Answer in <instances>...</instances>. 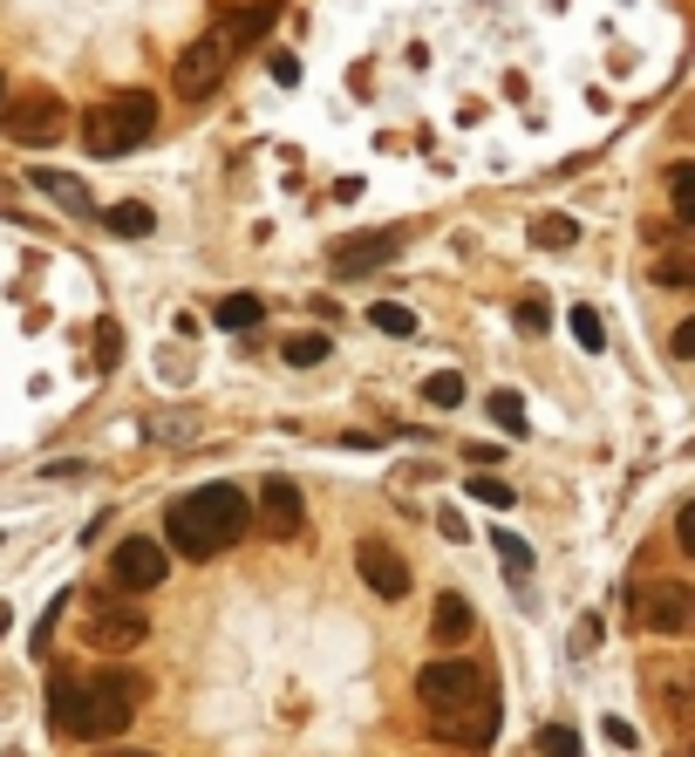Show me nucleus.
Masks as SVG:
<instances>
[{
	"label": "nucleus",
	"mask_w": 695,
	"mask_h": 757,
	"mask_svg": "<svg viewBox=\"0 0 695 757\" xmlns=\"http://www.w3.org/2000/svg\"><path fill=\"white\" fill-rule=\"evenodd\" d=\"M245 526H253V512H245L239 485H204V492H191V498H178L164 512V539H171L185 560H212V553L239 546Z\"/></svg>",
	"instance_id": "nucleus-1"
},
{
	"label": "nucleus",
	"mask_w": 695,
	"mask_h": 757,
	"mask_svg": "<svg viewBox=\"0 0 695 757\" xmlns=\"http://www.w3.org/2000/svg\"><path fill=\"white\" fill-rule=\"evenodd\" d=\"M150 130H157V96L150 90H123V96L89 109L82 144H89V157H123V150H137Z\"/></svg>",
	"instance_id": "nucleus-2"
},
{
	"label": "nucleus",
	"mask_w": 695,
	"mask_h": 757,
	"mask_svg": "<svg viewBox=\"0 0 695 757\" xmlns=\"http://www.w3.org/2000/svg\"><path fill=\"white\" fill-rule=\"evenodd\" d=\"M477 696H491V683H484V669L464 662V655H436V662L417 675V703H423L430 716L464 709V703H477Z\"/></svg>",
	"instance_id": "nucleus-3"
},
{
	"label": "nucleus",
	"mask_w": 695,
	"mask_h": 757,
	"mask_svg": "<svg viewBox=\"0 0 695 757\" xmlns=\"http://www.w3.org/2000/svg\"><path fill=\"white\" fill-rule=\"evenodd\" d=\"M137 703H144L137 675H96L89 683V737H123L137 724Z\"/></svg>",
	"instance_id": "nucleus-4"
},
{
	"label": "nucleus",
	"mask_w": 695,
	"mask_h": 757,
	"mask_svg": "<svg viewBox=\"0 0 695 757\" xmlns=\"http://www.w3.org/2000/svg\"><path fill=\"white\" fill-rule=\"evenodd\" d=\"M0 130H8L14 144H62V130H69V109H62V96H49V90H28L8 116H0Z\"/></svg>",
	"instance_id": "nucleus-5"
},
{
	"label": "nucleus",
	"mask_w": 695,
	"mask_h": 757,
	"mask_svg": "<svg viewBox=\"0 0 695 757\" xmlns=\"http://www.w3.org/2000/svg\"><path fill=\"white\" fill-rule=\"evenodd\" d=\"M225 62H232V49L219 42V34H204V42H191V49L178 55V69H171V90H178L185 103L212 96V90L225 83Z\"/></svg>",
	"instance_id": "nucleus-6"
},
{
	"label": "nucleus",
	"mask_w": 695,
	"mask_h": 757,
	"mask_svg": "<svg viewBox=\"0 0 695 757\" xmlns=\"http://www.w3.org/2000/svg\"><path fill=\"white\" fill-rule=\"evenodd\" d=\"M641 628H654V634H695V587L688 580H654L641 593Z\"/></svg>",
	"instance_id": "nucleus-7"
},
{
	"label": "nucleus",
	"mask_w": 695,
	"mask_h": 757,
	"mask_svg": "<svg viewBox=\"0 0 695 757\" xmlns=\"http://www.w3.org/2000/svg\"><path fill=\"white\" fill-rule=\"evenodd\" d=\"M164 546L157 539H123L116 546V560H109V580L123 587V593H150V587H164Z\"/></svg>",
	"instance_id": "nucleus-8"
},
{
	"label": "nucleus",
	"mask_w": 695,
	"mask_h": 757,
	"mask_svg": "<svg viewBox=\"0 0 695 757\" xmlns=\"http://www.w3.org/2000/svg\"><path fill=\"white\" fill-rule=\"evenodd\" d=\"M430 730H436L443 744L477 750V744L498 737V696H477V703H464V709H443V716H430Z\"/></svg>",
	"instance_id": "nucleus-9"
},
{
	"label": "nucleus",
	"mask_w": 695,
	"mask_h": 757,
	"mask_svg": "<svg viewBox=\"0 0 695 757\" xmlns=\"http://www.w3.org/2000/svg\"><path fill=\"white\" fill-rule=\"evenodd\" d=\"M396 253H402V232H348V239L327 246V266H335V273H376Z\"/></svg>",
	"instance_id": "nucleus-10"
},
{
	"label": "nucleus",
	"mask_w": 695,
	"mask_h": 757,
	"mask_svg": "<svg viewBox=\"0 0 695 757\" xmlns=\"http://www.w3.org/2000/svg\"><path fill=\"white\" fill-rule=\"evenodd\" d=\"M260 519H266L273 539H301L307 533V505H301L294 477H266V485H260Z\"/></svg>",
	"instance_id": "nucleus-11"
},
{
	"label": "nucleus",
	"mask_w": 695,
	"mask_h": 757,
	"mask_svg": "<svg viewBox=\"0 0 695 757\" xmlns=\"http://www.w3.org/2000/svg\"><path fill=\"white\" fill-rule=\"evenodd\" d=\"M355 567H361V580L382 593V601H402L409 593V567H402V553H389L382 539H361L355 546Z\"/></svg>",
	"instance_id": "nucleus-12"
},
{
	"label": "nucleus",
	"mask_w": 695,
	"mask_h": 757,
	"mask_svg": "<svg viewBox=\"0 0 695 757\" xmlns=\"http://www.w3.org/2000/svg\"><path fill=\"white\" fill-rule=\"evenodd\" d=\"M49 730H62V737H89V683H75V675H55V683H49Z\"/></svg>",
	"instance_id": "nucleus-13"
},
{
	"label": "nucleus",
	"mask_w": 695,
	"mask_h": 757,
	"mask_svg": "<svg viewBox=\"0 0 695 757\" xmlns=\"http://www.w3.org/2000/svg\"><path fill=\"white\" fill-rule=\"evenodd\" d=\"M144 642V614H130V608H103L96 621H89V649H109V655H123V649H137Z\"/></svg>",
	"instance_id": "nucleus-14"
},
{
	"label": "nucleus",
	"mask_w": 695,
	"mask_h": 757,
	"mask_svg": "<svg viewBox=\"0 0 695 757\" xmlns=\"http://www.w3.org/2000/svg\"><path fill=\"white\" fill-rule=\"evenodd\" d=\"M471 628H477V614H471V601H464V593H436V614H430V642L457 649V642H471Z\"/></svg>",
	"instance_id": "nucleus-15"
},
{
	"label": "nucleus",
	"mask_w": 695,
	"mask_h": 757,
	"mask_svg": "<svg viewBox=\"0 0 695 757\" xmlns=\"http://www.w3.org/2000/svg\"><path fill=\"white\" fill-rule=\"evenodd\" d=\"M212 322H219L225 335H239V328H260V322H266V301H260V294H225Z\"/></svg>",
	"instance_id": "nucleus-16"
},
{
	"label": "nucleus",
	"mask_w": 695,
	"mask_h": 757,
	"mask_svg": "<svg viewBox=\"0 0 695 757\" xmlns=\"http://www.w3.org/2000/svg\"><path fill=\"white\" fill-rule=\"evenodd\" d=\"M266 28H273V0H266V8H245V14H232V21L219 28V42H225V49H245V42H260Z\"/></svg>",
	"instance_id": "nucleus-17"
},
{
	"label": "nucleus",
	"mask_w": 695,
	"mask_h": 757,
	"mask_svg": "<svg viewBox=\"0 0 695 757\" xmlns=\"http://www.w3.org/2000/svg\"><path fill=\"white\" fill-rule=\"evenodd\" d=\"M34 191H49V198H62L69 212H82V219H96V206H89V191H82L75 178H62V171H34Z\"/></svg>",
	"instance_id": "nucleus-18"
},
{
	"label": "nucleus",
	"mask_w": 695,
	"mask_h": 757,
	"mask_svg": "<svg viewBox=\"0 0 695 757\" xmlns=\"http://www.w3.org/2000/svg\"><path fill=\"white\" fill-rule=\"evenodd\" d=\"M103 225H109L116 239H144V232H150V206H144V198H123V206L103 212Z\"/></svg>",
	"instance_id": "nucleus-19"
},
{
	"label": "nucleus",
	"mask_w": 695,
	"mask_h": 757,
	"mask_svg": "<svg viewBox=\"0 0 695 757\" xmlns=\"http://www.w3.org/2000/svg\"><path fill=\"white\" fill-rule=\"evenodd\" d=\"M368 322H376L389 341H409V335H417V314H409L402 301H376V307H368Z\"/></svg>",
	"instance_id": "nucleus-20"
},
{
	"label": "nucleus",
	"mask_w": 695,
	"mask_h": 757,
	"mask_svg": "<svg viewBox=\"0 0 695 757\" xmlns=\"http://www.w3.org/2000/svg\"><path fill=\"white\" fill-rule=\"evenodd\" d=\"M572 239H580V225H572V219H559V212L531 219V246H546V253H566Z\"/></svg>",
	"instance_id": "nucleus-21"
},
{
	"label": "nucleus",
	"mask_w": 695,
	"mask_h": 757,
	"mask_svg": "<svg viewBox=\"0 0 695 757\" xmlns=\"http://www.w3.org/2000/svg\"><path fill=\"white\" fill-rule=\"evenodd\" d=\"M423 403H430V410H457V403H464V376H457V369H436V376L423 382Z\"/></svg>",
	"instance_id": "nucleus-22"
},
{
	"label": "nucleus",
	"mask_w": 695,
	"mask_h": 757,
	"mask_svg": "<svg viewBox=\"0 0 695 757\" xmlns=\"http://www.w3.org/2000/svg\"><path fill=\"white\" fill-rule=\"evenodd\" d=\"M668 198H675V219L695 225V165H675L668 171Z\"/></svg>",
	"instance_id": "nucleus-23"
},
{
	"label": "nucleus",
	"mask_w": 695,
	"mask_h": 757,
	"mask_svg": "<svg viewBox=\"0 0 695 757\" xmlns=\"http://www.w3.org/2000/svg\"><path fill=\"white\" fill-rule=\"evenodd\" d=\"M491 546H498V560H505V574H512V580H525V574H531V546H525L518 533H491Z\"/></svg>",
	"instance_id": "nucleus-24"
},
{
	"label": "nucleus",
	"mask_w": 695,
	"mask_h": 757,
	"mask_svg": "<svg viewBox=\"0 0 695 757\" xmlns=\"http://www.w3.org/2000/svg\"><path fill=\"white\" fill-rule=\"evenodd\" d=\"M654 281H662V287H695V253H668V260H654Z\"/></svg>",
	"instance_id": "nucleus-25"
},
{
	"label": "nucleus",
	"mask_w": 695,
	"mask_h": 757,
	"mask_svg": "<svg viewBox=\"0 0 695 757\" xmlns=\"http://www.w3.org/2000/svg\"><path fill=\"white\" fill-rule=\"evenodd\" d=\"M464 492H471V498H477V505H491V512H505V505H512V498H518V492H512V485H505V477H471V485H464Z\"/></svg>",
	"instance_id": "nucleus-26"
},
{
	"label": "nucleus",
	"mask_w": 695,
	"mask_h": 757,
	"mask_svg": "<svg viewBox=\"0 0 695 757\" xmlns=\"http://www.w3.org/2000/svg\"><path fill=\"white\" fill-rule=\"evenodd\" d=\"M320 355H327V335H286V362L294 369H314Z\"/></svg>",
	"instance_id": "nucleus-27"
},
{
	"label": "nucleus",
	"mask_w": 695,
	"mask_h": 757,
	"mask_svg": "<svg viewBox=\"0 0 695 757\" xmlns=\"http://www.w3.org/2000/svg\"><path fill=\"white\" fill-rule=\"evenodd\" d=\"M491 417H498V430H512V437H525V403H518V396H512V389H498V396H491Z\"/></svg>",
	"instance_id": "nucleus-28"
},
{
	"label": "nucleus",
	"mask_w": 695,
	"mask_h": 757,
	"mask_svg": "<svg viewBox=\"0 0 695 757\" xmlns=\"http://www.w3.org/2000/svg\"><path fill=\"white\" fill-rule=\"evenodd\" d=\"M572 335H580V348H593V355L607 348V328H600V314H593V307H572Z\"/></svg>",
	"instance_id": "nucleus-29"
},
{
	"label": "nucleus",
	"mask_w": 695,
	"mask_h": 757,
	"mask_svg": "<svg viewBox=\"0 0 695 757\" xmlns=\"http://www.w3.org/2000/svg\"><path fill=\"white\" fill-rule=\"evenodd\" d=\"M539 750H546V757H580V737H572L566 724H546V730H539Z\"/></svg>",
	"instance_id": "nucleus-30"
},
{
	"label": "nucleus",
	"mask_w": 695,
	"mask_h": 757,
	"mask_svg": "<svg viewBox=\"0 0 695 757\" xmlns=\"http://www.w3.org/2000/svg\"><path fill=\"white\" fill-rule=\"evenodd\" d=\"M518 328L525 335H546V307L539 301H518Z\"/></svg>",
	"instance_id": "nucleus-31"
},
{
	"label": "nucleus",
	"mask_w": 695,
	"mask_h": 757,
	"mask_svg": "<svg viewBox=\"0 0 695 757\" xmlns=\"http://www.w3.org/2000/svg\"><path fill=\"white\" fill-rule=\"evenodd\" d=\"M675 539H682V553H695V498L675 512Z\"/></svg>",
	"instance_id": "nucleus-32"
},
{
	"label": "nucleus",
	"mask_w": 695,
	"mask_h": 757,
	"mask_svg": "<svg viewBox=\"0 0 695 757\" xmlns=\"http://www.w3.org/2000/svg\"><path fill=\"white\" fill-rule=\"evenodd\" d=\"M593 642H600V614H587V621H580V628H572V655H587V649H593Z\"/></svg>",
	"instance_id": "nucleus-33"
},
{
	"label": "nucleus",
	"mask_w": 695,
	"mask_h": 757,
	"mask_svg": "<svg viewBox=\"0 0 695 757\" xmlns=\"http://www.w3.org/2000/svg\"><path fill=\"white\" fill-rule=\"evenodd\" d=\"M273 83L294 90V83H301V62H294V55H273Z\"/></svg>",
	"instance_id": "nucleus-34"
},
{
	"label": "nucleus",
	"mask_w": 695,
	"mask_h": 757,
	"mask_svg": "<svg viewBox=\"0 0 695 757\" xmlns=\"http://www.w3.org/2000/svg\"><path fill=\"white\" fill-rule=\"evenodd\" d=\"M675 355H688V362H695V314H688V322L675 328Z\"/></svg>",
	"instance_id": "nucleus-35"
},
{
	"label": "nucleus",
	"mask_w": 695,
	"mask_h": 757,
	"mask_svg": "<svg viewBox=\"0 0 695 757\" xmlns=\"http://www.w3.org/2000/svg\"><path fill=\"white\" fill-rule=\"evenodd\" d=\"M109 757H150V750H109Z\"/></svg>",
	"instance_id": "nucleus-36"
},
{
	"label": "nucleus",
	"mask_w": 695,
	"mask_h": 757,
	"mask_svg": "<svg viewBox=\"0 0 695 757\" xmlns=\"http://www.w3.org/2000/svg\"><path fill=\"white\" fill-rule=\"evenodd\" d=\"M682 757H695V744H688V750H682Z\"/></svg>",
	"instance_id": "nucleus-37"
}]
</instances>
